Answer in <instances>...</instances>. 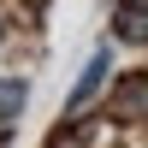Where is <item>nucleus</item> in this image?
<instances>
[{"mask_svg": "<svg viewBox=\"0 0 148 148\" xmlns=\"http://www.w3.org/2000/svg\"><path fill=\"white\" fill-rule=\"evenodd\" d=\"M113 36L119 42H148V0H119L113 6Z\"/></svg>", "mask_w": 148, "mask_h": 148, "instance_id": "obj_1", "label": "nucleus"}, {"mask_svg": "<svg viewBox=\"0 0 148 148\" xmlns=\"http://www.w3.org/2000/svg\"><path fill=\"white\" fill-rule=\"evenodd\" d=\"M113 119H125V125H142V119H148V77L119 83V95H113Z\"/></svg>", "mask_w": 148, "mask_h": 148, "instance_id": "obj_2", "label": "nucleus"}, {"mask_svg": "<svg viewBox=\"0 0 148 148\" xmlns=\"http://www.w3.org/2000/svg\"><path fill=\"white\" fill-rule=\"evenodd\" d=\"M107 59H113V53H107V47H95V53H89V65L77 71V83H71V95H65V107H71V113H77V107L89 101L95 89H101V77H107Z\"/></svg>", "mask_w": 148, "mask_h": 148, "instance_id": "obj_3", "label": "nucleus"}, {"mask_svg": "<svg viewBox=\"0 0 148 148\" xmlns=\"http://www.w3.org/2000/svg\"><path fill=\"white\" fill-rule=\"evenodd\" d=\"M24 101H30V83H24V77H0V130L18 125Z\"/></svg>", "mask_w": 148, "mask_h": 148, "instance_id": "obj_4", "label": "nucleus"}]
</instances>
